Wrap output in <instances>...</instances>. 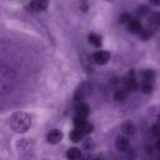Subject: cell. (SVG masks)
<instances>
[{
    "instance_id": "obj_1",
    "label": "cell",
    "mask_w": 160,
    "mask_h": 160,
    "mask_svg": "<svg viewBox=\"0 0 160 160\" xmlns=\"http://www.w3.org/2000/svg\"><path fill=\"white\" fill-rule=\"evenodd\" d=\"M10 127L17 133H24L31 128L32 119L28 113L24 112H14L10 117Z\"/></svg>"
},
{
    "instance_id": "obj_2",
    "label": "cell",
    "mask_w": 160,
    "mask_h": 160,
    "mask_svg": "<svg viewBox=\"0 0 160 160\" xmlns=\"http://www.w3.org/2000/svg\"><path fill=\"white\" fill-rule=\"evenodd\" d=\"M92 92V86L87 82H83L80 84L75 90L73 95L74 101L76 103L82 102Z\"/></svg>"
},
{
    "instance_id": "obj_3",
    "label": "cell",
    "mask_w": 160,
    "mask_h": 160,
    "mask_svg": "<svg viewBox=\"0 0 160 160\" xmlns=\"http://www.w3.org/2000/svg\"><path fill=\"white\" fill-rule=\"evenodd\" d=\"M73 123L75 129L81 130L84 134H90V133H93V130H94L93 125L90 123L89 121H87V118H82L75 116L73 118Z\"/></svg>"
},
{
    "instance_id": "obj_4",
    "label": "cell",
    "mask_w": 160,
    "mask_h": 160,
    "mask_svg": "<svg viewBox=\"0 0 160 160\" xmlns=\"http://www.w3.org/2000/svg\"><path fill=\"white\" fill-rule=\"evenodd\" d=\"M124 85L127 92L136 91L138 89V83L135 78V70L131 69L129 71L127 76L124 78Z\"/></svg>"
},
{
    "instance_id": "obj_5",
    "label": "cell",
    "mask_w": 160,
    "mask_h": 160,
    "mask_svg": "<svg viewBox=\"0 0 160 160\" xmlns=\"http://www.w3.org/2000/svg\"><path fill=\"white\" fill-rule=\"evenodd\" d=\"M111 58V54L108 51L104 50H101L93 53V61L97 64L99 65H104L109 61Z\"/></svg>"
},
{
    "instance_id": "obj_6",
    "label": "cell",
    "mask_w": 160,
    "mask_h": 160,
    "mask_svg": "<svg viewBox=\"0 0 160 160\" xmlns=\"http://www.w3.org/2000/svg\"><path fill=\"white\" fill-rule=\"evenodd\" d=\"M75 112L77 117L87 118L90 115V108L87 104L84 102L76 103L75 106Z\"/></svg>"
},
{
    "instance_id": "obj_7",
    "label": "cell",
    "mask_w": 160,
    "mask_h": 160,
    "mask_svg": "<svg viewBox=\"0 0 160 160\" xmlns=\"http://www.w3.org/2000/svg\"><path fill=\"white\" fill-rule=\"evenodd\" d=\"M50 0H32L29 3V8L34 12H42L49 7Z\"/></svg>"
},
{
    "instance_id": "obj_8",
    "label": "cell",
    "mask_w": 160,
    "mask_h": 160,
    "mask_svg": "<svg viewBox=\"0 0 160 160\" xmlns=\"http://www.w3.org/2000/svg\"><path fill=\"white\" fill-rule=\"evenodd\" d=\"M130 141L127 137L118 136L115 139V148L120 152H126L130 149Z\"/></svg>"
},
{
    "instance_id": "obj_9",
    "label": "cell",
    "mask_w": 160,
    "mask_h": 160,
    "mask_svg": "<svg viewBox=\"0 0 160 160\" xmlns=\"http://www.w3.org/2000/svg\"><path fill=\"white\" fill-rule=\"evenodd\" d=\"M64 138V133L59 130H53L47 135V141L51 144H59Z\"/></svg>"
},
{
    "instance_id": "obj_10",
    "label": "cell",
    "mask_w": 160,
    "mask_h": 160,
    "mask_svg": "<svg viewBox=\"0 0 160 160\" xmlns=\"http://www.w3.org/2000/svg\"><path fill=\"white\" fill-rule=\"evenodd\" d=\"M121 130L122 133L127 136H133L136 132V127H135L134 124L130 120H127L125 122H122V126H121Z\"/></svg>"
},
{
    "instance_id": "obj_11",
    "label": "cell",
    "mask_w": 160,
    "mask_h": 160,
    "mask_svg": "<svg viewBox=\"0 0 160 160\" xmlns=\"http://www.w3.org/2000/svg\"><path fill=\"white\" fill-rule=\"evenodd\" d=\"M148 24L150 28H160V12H153L148 18Z\"/></svg>"
},
{
    "instance_id": "obj_12",
    "label": "cell",
    "mask_w": 160,
    "mask_h": 160,
    "mask_svg": "<svg viewBox=\"0 0 160 160\" xmlns=\"http://www.w3.org/2000/svg\"><path fill=\"white\" fill-rule=\"evenodd\" d=\"M128 30L129 32L133 34H139L143 29L142 24L138 19H131L128 22Z\"/></svg>"
},
{
    "instance_id": "obj_13",
    "label": "cell",
    "mask_w": 160,
    "mask_h": 160,
    "mask_svg": "<svg viewBox=\"0 0 160 160\" xmlns=\"http://www.w3.org/2000/svg\"><path fill=\"white\" fill-rule=\"evenodd\" d=\"M82 156V152L78 148L72 147L66 152V158L68 160H79Z\"/></svg>"
},
{
    "instance_id": "obj_14",
    "label": "cell",
    "mask_w": 160,
    "mask_h": 160,
    "mask_svg": "<svg viewBox=\"0 0 160 160\" xmlns=\"http://www.w3.org/2000/svg\"><path fill=\"white\" fill-rule=\"evenodd\" d=\"M88 41L90 44H91L93 47L99 48L102 46V38L100 35H97L95 33H90L88 36Z\"/></svg>"
},
{
    "instance_id": "obj_15",
    "label": "cell",
    "mask_w": 160,
    "mask_h": 160,
    "mask_svg": "<svg viewBox=\"0 0 160 160\" xmlns=\"http://www.w3.org/2000/svg\"><path fill=\"white\" fill-rule=\"evenodd\" d=\"M83 136L84 133L81 130H78V129H74L69 133L70 140L73 143H78L79 141H81L83 138Z\"/></svg>"
},
{
    "instance_id": "obj_16",
    "label": "cell",
    "mask_w": 160,
    "mask_h": 160,
    "mask_svg": "<svg viewBox=\"0 0 160 160\" xmlns=\"http://www.w3.org/2000/svg\"><path fill=\"white\" fill-rule=\"evenodd\" d=\"M155 77V72L152 69H146L143 72L142 81L143 82H154Z\"/></svg>"
},
{
    "instance_id": "obj_17",
    "label": "cell",
    "mask_w": 160,
    "mask_h": 160,
    "mask_svg": "<svg viewBox=\"0 0 160 160\" xmlns=\"http://www.w3.org/2000/svg\"><path fill=\"white\" fill-rule=\"evenodd\" d=\"M127 98V91L126 90H118L115 91V95H114V98L118 102H122L125 101Z\"/></svg>"
},
{
    "instance_id": "obj_18",
    "label": "cell",
    "mask_w": 160,
    "mask_h": 160,
    "mask_svg": "<svg viewBox=\"0 0 160 160\" xmlns=\"http://www.w3.org/2000/svg\"><path fill=\"white\" fill-rule=\"evenodd\" d=\"M140 38L143 41H148L153 36V31L151 28L142 29L139 33Z\"/></svg>"
},
{
    "instance_id": "obj_19",
    "label": "cell",
    "mask_w": 160,
    "mask_h": 160,
    "mask_svg": "<svg viewBox=\"0 0 160 160\" xmlns=\"http://www.w3.org/2000/svg\"><path fill=\"white\" fill-rule=\"evenodd\" d=\"M137 14L140 17H144L151 12V8L148 5H141L137 9Z\"/></svg>"
},
{
    "instance_id": "obj_20",
    "label": "cell",
    "mask_w": 160,
    "mask_h": 160,
    "mask_svg": "<svg viewBox=\"0 0 160 160\" xmlns=\"http://www.w3.org/2000/svg\"><path fill=\"white\" fill-rule=\"evenodd\" d=\"M153 82H143L141 85V90L144 93H151L153 91Z\"/></svg>"
},
{
    "instance_id": "obj_21",
    "label": "cell",
    "mask_w": 160,
    "mask_h": 160,
    "mask_svg": "<svg viewBox=\"0 0 160 160\" xmlns=\"http://www.w3.org/2000/svg\"><path fill=\"white\" fill-rule=\"evenodd\" d=\"M82 147H83L84 150L85 151L93 150V148H94V143H93V141L92 139H90V138H87V139H85V141H83Z\"/></svg>"
},
{
    "instance_id": "obj_22",
    "label": "cell",
    "mask_w": 160,
    "mask_h": 160,
    "mask_svg": "<svg viewBox=\"0 0 160 160\" xmlns=\"http://www.w3.org/2000/svg\"><path fill=\"white\" fill-rule=\"evenodd\" d=\"M7 75V74H6L0 68V92H2L7 87L6 86H4V84L7 82V77H6Z\"/></svg>"
},
{
    "instance_id": "obj_23",
    "label": "cell",
    "mask_w": 160,
    "mask_h": 160,
    "mask_svg": "<svg viewBox=\"0 0 160 160\" xmlns=\"http://www.w3.org/2000/svg\"><path fill=\"white\" fill-rule=\"evenodd\" d=\"M130 20H131V15L128 12H123L119 17V22L121 24L128 23Z\"/></svg>"
},
{
    "instance_id": "obj_24",
    "label": "cell",
    "mask_w": 160,
    "mask_h": 160,
    "mask_svg": "<svg viewBox=\"0 0 160 160\" xmlns=\"http://www.w3.org/2000/svg\"><path fill=\"white\" fill-rule=\"evenodd\" d=\"M152 133L156 138H160V126L158 124H155L153 127H152Z\"/></svg>"
},
{
    "instance_id": "obj_25",
    "label": "cell",
    "mask_w": 160,
    "mask_h": 160,
    "mask_svg": "<svg viewBox=\"0 0 160 160\" xmlns=\"http://www.w3.org/2000/svg\"><path fill=\"white\" fill-rule=\"evenodd\" d=\"M93 158L90 155H89V154H85V155H82V156H81L79 160H93Z\"/></svg>"
},
{
    "instance_id": "obj_26",
    "label": "cell",
    "mask_w": 160,
    "mask_h": 160,
    "mask_svg": "<svg viewBox=\"0 0 160 160\" xmlns=\"http://www.w3.org/2000/svg\"><path fill=\"white\" fill-rule=\"evenodd\" d=\"M80 9H81L83 12H87V10H89L88 4H87V2H83V3H82L81 7H80Z\"/></svg>"
},
{
    "instance_id": "obj_27",
    "label": "cell",
    "mask_w": 160,
    "mask_h": 160,
    "mask_svg": "<svg viewBox=\"0 0 160 160\" xmlns=\"http://www.w3.org/2000/svg\"><path fill=\"white\" fill-rule=\"evenodd\" d=\"M151 3L155 7H160V0H149Z\"/></svg>"
},
{
    "instance_id": "obj_28",
    "label": "cell",
    "mask_w": 160,
    "mask_h": 160,
    "mask_svg": "<svg viewBox=\"0 0 160 160\" xmlns=\"http://www.w3.org/2000/svg\"><path fill=\"white\" fill-rule=\"evenodd\" d=\"M156 147H157V148H158V150L160 151V138H158V141H157V142H156Z\"/></svg>"
},
{
    "instance_id": "obj_29",
    "label": "cell",
    "mask_w": 160,
    "mask_h": 160,
    "mask_svg": "<svg viewBox=\"0 0 160 160\" xmlns=\"http://www.w3.org/2000/svg\"><path fill=\"white\" fill-rule=\"evenodd\" d=\"M157 124L160 126V114L157 116Z\"/></svg>"
},
{
    "instance_id": "obj_30",
    "label": "cell",
    "mask_w": 160,
    "mask_h": 160,
    "mask_svg": "<svg viewBox=\"0 0 160 160\" xmlns=\"http://www.w3.org/2000/svg\"><path fill=\"white\" fill-rule=\"evenodd\" d=\"M93 160H101V158H93Z\"/></svg>"
},
{
    "instance_id": "obj_31",
    "label": "cell",
    "mask_w": 160,
    "mask_h": 160,
    "mask_svg": "<svg viewBox=\"0 0 160 160\" xmlns=\"http://www.w3.org/2000/svg\"><path fill=\"white\" fill-rule=\"evenodd\" d=\"M157 160H160V155H158V158H157Z\"/></svg>"
},
{
    "instance_id": "obj_32",
    "label": "cell",
    "mask_w": 160,
    "mask_h": 160,
    "mask_svg": "<svg viewBox=\"0 0 160 160\" xmlns=\"http://www.w3.org/2000/svg\"><path fill=\"white\" fill-rule=\"evenodd\" d=\"M105 1H109V0H105Z\"/></svg>"
},
{
    "instance_id": "obj_33",
    "label": "cell",
    "mask_w": 160,
    "mask_h": 160,
    "mask_svg": "<svg viewBox=\"0 0 160 160\" xmlns=\"http://www.w3.org/2000/svg\"><path fill=\"white\" fill-rule=\"evenodd\" d=\"M44 160H47V159H44Z\"/></svg>"
}]
</instances>
